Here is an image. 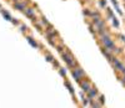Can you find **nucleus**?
I'll use <instances>...</instances> for the list:
<instances>
[{
    "instance_id": "2",
    "label": "nucleus",
    "mask_w": 125,
    "mask_h": 108,
    "mask_svg": "<svg viewBox=\"0 0 125 108\" xmlns=\"http://www.w3.org/2000/svg\"><path fill=\"white\" fill-rule=\"evenodd\" d=\"M111 62H113V65H114V67H115L116 70H119L120 72H123V73H125V66L121 63V62H119L116 58H113L111 60Z\"/></svg>"
},
{
    "instance_id": "7",
    "label": "nucleus",
    "mask_w": 125,
    "mask_h": 108,
    "mask_svg": "<svg viewBox=\"0 0 125 108\" xmlns=\"http://www.w3.org/2000/svg\"><path fill=\"white\" fill-rule=\"evenodd\" d=\"M73 76H74V78L78 82H81V81H80V77H81V76H80V75H79V73H78L76 71H75V70H74V71H73Z\"/></svg>"
},
{
    "instance_id": "5",
    "label": "nucleus",
    "mask_w": 125,
    "mask_h": 108,
    "mask_svg": "<svg viewBox=\"0 0 125 108\" xmlns=\"http://www.w3.org/2000/svg\"><path fill=\"white\" fill-rule=\"evenodd\" d=\"M25 15L28 16V18H34V10L33 9H26L25 10Z\"/></svg>"
},
{
    "instance_id": "11",
    "label": "nucleus",
    "mask_w": 125,
    "mask_h": 108,
    "mask_svg": "<svg viewBox=\"0 0 125 108\" xmlns=\"http://www.w3.org/2000/svg\"><path fill=\"white\" fill-rule=\"evenodd\" d=\"M46 58H48V61H50V62H54V58H53V56H51V55H49V53L46 55Z\"/></svg>"
},
{
    "instance_id": "6",
    "label": "nucleus",
    "mask_w": 125,
    "mask_h": 108,
    "mask_svg": "<svg viewBox=\"0 0 125 108\" xmlns=\"http://www.w3.org/2000/svg\"><path fill=\"white\" fill-rule=\"evenodd\" d=\"M96 94H98V91H96V89H93V88H91V89L89 91V98H94Z\"/></svg>"
},
{
    "instance_id": "13",
    "label": "nucleus",
    "mask_w": 125,
    "mask_h": 108,
    "mask_svg": "<svg viewBox=\"0 0 125 108\" xmlns=\"http://www.w3.org/2000/svg\"><path fill=\"white\" fill-rule=\"evenodd\" d=\"M93 108H100V104L99 103H95V102H94V103H93Z\"/></svg>"
},
{
    "instance_id": "3",
    "label": "nucleus",
    "mask_w": 125,
    "mask_h": 108,
    "mask_svg": "<svg viewBox=\"0 0 125 108\" xmlns=\"http://www.w3.org/2000/svg\"><path fill=\"white\" fill-rule=\"evenodd\" d=\"M80 86H81V88H83V91H85V92H89L91 89L89 82H80Z\"/></svg>"
},
{
    "instance_id": "10",
    "label": "nucleus",
    "mask_w": 125,
    "mask_h": 108,
    "mask_svg": "<svg viewBox=\"0 0 125 108\" xmlns=\"http://www.w3.org/2000/svg\"><path fill=\"white\" fill-rule=\"evenodd\" d=\"M65 85L68 86V88H69V91H70V92H71V93H74V89H73V87H71V85H70L69 82H66V83H65Z\"/></svg>"
},
{
    "instance_id": "12",
    "label": "nucleus",
    "mask_w": 125,
    "mask_h": 108,
    "mask_svg": "<svg viewBox=\"0 0 125 108\" xmlns=\"http://www.w3.org/2000/svg\"><path fill=\"white\" fill-rule=\"evenodd\" d=\"M65 73H66L65 68H60V75H61V76H65Z\"/></svg>"
},
{
    "instance_id": "1",
    "label": "nucleus",
    "mask_w": 125,
    "mask_h": 108,
    "mask_svg": "<svg viewBox=\"0 0 125 108\" xmlns=\"http://www.w3.org/2000/svg\"><path fill=\"white\" fill-rule=\"evenodd\" d=\"M61 56L64 58V61L68 63L69 67H75V65H76V61L74 60V57L70 55L69 52H61Z\"/></svg>"
},
{
    "instance_id": "15",
    "label": "nucleus",
    "mask_w": 125,
    "mask_h": 108,
    "mask_svg": "<svg viewBox=\"0 0 125 108\" xmlns=\"http://www.w3.org/2000/svg\"><path fill=\"white\" fill-rule=\"evenodd\" d=\"M124 82H125V73H124Z\"/></svg>"
},
{
    "instance_id": "8",
    "label": "nucleus",
    "mask_w": 125,
    "mask_h": 108,
    "mask_svg": "<svg viewBox=\"0 0 125 108\" xmlns=\"http://www.w3.org/2000/svg\"><path fill=\"white\" fill-rule=\"evenodd\" d=\"M28 41H29V44H30L33 47H38V44H36V42H35L34 40H33V39H30V37H28Z\"/></svg>"
},
{
    "instance_id": "4",
    "label": "nucleus",
    "mask_w": 125,
    "mask_h": 108,
    "mask_svg": "<svg viewBox=\"0 0 125 108\" xmlns=\"http://www.w3.org/2000/svg\"><path fill=\"white\" fill-rule=\"evenodd\" d=\"M14 8L20 10V11H24V10H25V4L24 3H15L14 4Z\"/></svg>"
},
{
    "instance_id": "14",
    "label": "nucleus",
    "mask_w": 125,
    "mask_h": 108,
    "mask_svg": "<svg viewBox=\"0 0 125 108\" xmlns=\"http://www.w3.org/2000/svg\"><path fill=\"white\" fill-rule=\"evenodd\" d=\"M104 96H100V103H104Z\"/></svg>"
},
{
    "instance_id": "9",
    "label": "nucleus",
    "mask_w": 125,
    "mask_h": 108,
    "mask_svg": "<svg viewBox=\"0 0 125 108\" xmlns=\"http://www.w3.org/2000/svg\"><path fill=\"white\" fill-rule=\"evenodd\" d=\"M3 15H4V16H5V18H6L8 20H10V21L13 20V18H11V16H10V15H9V14H8L6 11H3Z\"/></svg>"
}]
</instances>
